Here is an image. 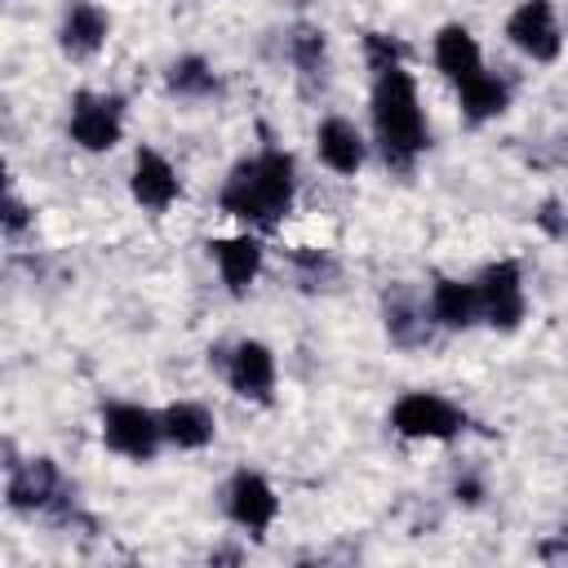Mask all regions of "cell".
<instances>
[{"label": "cell", "instance_id": "4", "mask_svg": "<svg viewBox=\"0 0 568 568\" xmlns=\"http://www.w3.org/2000/svg\"><path fill=\"white\" fill-rule=\"evenodd\" d=\"M479 288V320L501 328V333H515L528 315V297H524V271L519 262L501 257V262H488L475 280Z\"/></svg>", "mask_w": 568, "mask_h": 568}, {"label": "cell", "instance_id": "5", "mask_svg": "<svg viewBox=\"0 0 568 568\" xmlns=\"http://www.w3.org/2000/svg\"><path fill=\"white\" fill-rule=\"evenodd\" d=\"M390 426L404 435V439H453L466 430V413L435 395V390H408L395 399L390 408Z\"/></svg>", "mask_w": 568, "mask_h": 568}, {"label": "cell", "instance_id": "18", "mask_svg": "<svg viewBox=\"0 0 568 568\" xmlns=\"http://www.w3.org/2000/svg\"><path fill=\"white\" fill-rule=\"evenodd\" d=\"M457 98H462L466 120H475V124H484V120H493V115H501V111L510 106V89H506V80H497V75H488V71L475 75L470 84H462Z\"/></svg>", "mask_w": 568, "mask_h": 568}, {"label": "cell", "instance_id": "16", "mask_svg": "<svg viewBox=\"0 0 568 568\" xmlns=\"http://www.w3.org/2000/svg\"><path fill=\"white\" fill-rule=\"evenodd\" d=\"M160 426H164V444L173 448H209L213 435H217V422L204 404L195 399H178L160 413Z\"/></svg>", "mask_w": 568, "mask_h": 568}, {"label": "cell", "instance_id": "14", "mask_svg": "<svg viewBox=\"0 0 568 568\" xmlns=\"http://www.w3.org/2000/svg\"><path fill=\"white\" fill-rule=\"evenodd\" d=\"M315 151H320V160L333 169V173H342V178H351V173H359V164H364V133L351 124V120H342V115H328L320 129H315Z\"/></svg>", "mask_w": 568, "mask_h": 568}, {"label": "cell", "instance_id": "12", "mask_svg": "<svg viewBox=\"0 0 568 568\" xmlns=\"http://www.w3.org/2000/svg\"><path fill=\"white\" fill-rule=\"evenodd\" d=\"M435 67L444 71V80H453L457 89L470 84L475 75H484V53L475 44V36L462 22H448L435 31Z\"/></svg>", "mask_w": 568, "mask_h": 568}, {"label": "cell", "instance_id": "22", "mask_svg": "<svg viewBox=\"0 0 568 568\" xmlns=\"http://www.w3.org/2000/svg\"><path fill=\"white\" fill-rule=\"evenodd\" d=\"M293 266L302 271L306 288H320V284H328L337 275V262L328 253H320V248H293Z\"/></svg>", "mask_w": 568, "mask_h": 568}, {"label": "cell", "instance_id": "10", "mask_svg": "<svg viewBox=\"0 0 568 568\" xmlns=\"http://www.w3.org/2000/svg\"><path fill=\"white\" fill-rule=\"evenodd\" d=\"M226 382L240 399L271 404V395H275V355H271V346L266 342H240L226 355Z\"/></svg>", "mask_w": 568, "mask_h": 568}, {"label": "cell", "instance_id": "2", "mask_svg": "<svg viewBox=\"0 0 568 568\" xmlns=\"http://www.w3.org/2000/svg\"><path fill=\"white\" fill-rule=\"evenodd\" d=\"M368 106H373V133H377V146H382L386 164L413 169V160H417V155L426 151V142H430L413 75H408L404 67L377 71Z\"/></svg>", "mask_w": 568, "mask_h": 568}, {"label": "cell", "instance_id": "25", "mask_svg": "<svg viewBox=\"0 0 568 568\" xmlns=\"http://www.w3.org/2000/svg\"><path fill=\"white\" fill-rule=\"evenodd\" d=\"M27 222H31L27 204H22V200H18L13 191H9V200H4V231H9V235H18V231H22Z\"/></svg>", "mask_w": 568, "mask_h": 568}, {"label": "cell", "instance_id": "17", "mask_svg": "<svg viewBox=\"0 0 568 568\" xmlns=\"http://www.w3.org/2000/svg\"><path fill=\"white\" fill-rule=\"evenodd\" d=\"M430 320L439 328H470L479 320V288H475V280H435V288H430Z\"/></svg>", "mask_w": 568, "mask_h": 568}, {"label": "cell", "instance_id": "20", "mask_svg": "<svg viewBox=\"0 0 568 568\" xmlns=\"http://www.w3.org/2000/svg\"><path fill=\"white\" fill-rule=\"evenodd\" d=\"M386 333L395 346H422L430 337V324L422 320V311L408 297H386Z\"/></svg>", "mask_w": 568, "mask_h": 568}, {"label": "cell", "instance_id": "19", "mask_svg": "<svg viewBox=\"0 0 568 568\" xmlns=\"http://www.w3.org/2000/svg\"><path fill=\"white\" fill-rule=\"evenodd\" d=\"M164 84H169V93H178V98H209V93H217V71H213L204 58L186 53V58L169 62Z\"/></svg>", "mask_w": 568, "mask_h": 568}, {"label": "cell", "instance_id": "13", "mask_svg": "<svg viewBox=\"0 0 568 568\" xmlns=\"http://www.w3.org/2000/svg\"><path fill=\"white\" fill-rule=\"evenodd\" d=\"M106 31H111V18L98 4L75 0L58 22V44L67 58H93L106 44Z\"/></svg>", "mask_w": 568, "mask_h": 568}, {"label": "cell", "instance_id": "21", "mask_svg": "<svg viewBox=\"0 0 568 568\" xmlns=\"http://www.w3.org/2000/svg\"><path fill=\"white\" fill-rule=\"evenodd\" d=\"M288 58L306 80H324L328 53H324V31L320 27H293L288 36Z\"/></svg>", "mask_w": 568, "mask_h": 568}, {"label": "cell", "instance_id": "24", "mask_svg": "<svg viewBox=\"0 0 568 568\" xmlns=\"http://www.w3.org/2000/svg\"><path fill=\"white\" fill-rule=\"evenodd\" d=\"M537 222H541L555 240H568V217H564V204H559V200H546L541 213H537Z\"/></svg>", "mask_w": 568, "mask_h": 568}, {"label": "cell", "instance_id": "3", "mask_svg": "<svg viewBox=\"0 0 568 568\" xmlns=\"http://www.w3.org/2000/svg\"><path fill=\"white\" fill-rule=\"evenodd\" d=\"M4 497H9V510H18V515H58V519L75 515V497L67 493V479L49 457L13 462Z\"/></svg>", "mask_w": 568, "mask_h": 568}, {"label": "cell", "instance_id": "11", "mask_svg": "<svg viewBox=\"0 0 568 568\" xmlns=\"http://www.w3.org/2000/svg\"><path fill=\"white\" fill-rule=\"evenodd\" d=\"M129 191L142 209L151 213H164L178 195H182V182H178V169L155 151V146H138L133 155V173H129Z\"/></svg>", "mask_w": 568, "mask_h": 568}, {"label": "cell", "instance_id": "1", "mask_svg": "<svg viewBox=\"0 0 568 568\" xmlns=\"http://www.w3.org/2000/svg\"><path fill=\"white\" fill-rule=\"evenodd\" d=\"M293 191H297V164H293V155L280 151V146H262L257 155H248V160H240L231 169L217 204H222V213H231V217H240L248 226L271 231L288 213Z\"/></svg>", "mask_w": 568, "mask_h": 568}, {"label": "cell", "instance_id": "7", "mask_svg": "<svg viewBox=\"0 0 568 568\" xmlns=\"http://www.w3.org/2000/svg\"><path fill=\"white\" fill-rule=\"evenodd\" d=\"M71 142L84 146V151H111L124 133V102L115 93H89L80 89L71 98Z\"/></svg>", "mask_w": 568, "mask_h": 568}, {"label": "cell", "instance_id": "8", "mask_svg": "<svg viewBox=\"0 0 568 568\" xmlns=\"http://www.w3.org/2000/svg\"><path fill=\"white\" fill-rule=\"evenodd\" d=\"M226 515L248 537H266V528L280 519V497L257 470H235L226 484Z\"/></svg>", "mask_w": 568, "mask_h": 568}, {"label": "cell", "instance_id": "6", "mask_svg": "<svg viewBox=\"0 0 568 568\" xmlns=\"http://www.w3.org/2000/svg\"><path fill=\"white\" fill-rule=\"evenodd\" d=\"M102 444L129 462H151L164 444V426L142 404H106L102 408Z\"/></svg>", "mask_w": 568, "mask_h": 568}, {"label": "cell", "instance_id": "26", "mask_svg": "<svg viewBox=\"0 0 568 568\" xmlns=\"http://www.w3.org/2000/svg\"><path fill=\"white\" fill-rule=\"evenodd\" d=\"M453 497H457V501H466V506H475V501L484 497V484L466 475V479H457V484H453Z\"/></svg>", "mask_w": 568, "mask_h": 568}, {"label": "cell", "instance_id": "15", "mask_svg": "<svg viewBox=\"0 0 568 568\" xmlns=\"http://www.w3.org/2000/svg\"><path fill=\"white\" fill-rule=\"evenodd\" d=\"M209 253H213V262H217L222 284H226L235 297L248 293V284H253L257 271H262V244H257L253 235H226V240H213Z\"/></svg>", "mask_w": 568, "mask_h": 568}, {"label": "cell", "instance_id": "9", "mask_svg": "<svg viewBox=\"0 0 568 568\" xmlns=\"http://www.w3.org/2000/svg\"><path fill=\"white\" fill-rule=\"evenodd\" d=\"M506 36L532 62H555L559 49H564V31H559V18H555V4L550 0H524L506 18Z\"/></svg>", "mask_w": 568, "mask_h": 568}, {"label": "cell", "instance_id": "23", "mask_svg": "<svg viewBox=\"0 0 568 568\" xmlns=\"http://www.w3.org/2000/svg\"><path fill=\"white\" fill-rule=\"evenodd\" d=\"M364 58L373 71H390V67H404V44L382 36V31H368L364 36Z\"/></svg>", "mask_w": 568, "mask_h": 568}]
</instances>
